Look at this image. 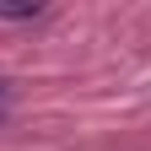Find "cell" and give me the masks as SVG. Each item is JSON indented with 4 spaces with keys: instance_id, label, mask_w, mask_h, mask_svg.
I'll return each mask as SVG.
<instances>
[{
    "instance_id": "2",
    "label": "cell",
    "mask_w": 151,
    "mask_h": 151,
    "mask_svg": "<svg viewBox=\"0 0 151 151\" xmlns=\"http://www.w3.org/2000/svg\"><path fill=\"white\" fill-rule=\"evenodd\" d=\"M6 103H11V86L0 81V119H6Z\"/></svg>"
},
{
    "instance_id": "1",
    "label": "cell",
    "mask_w": 151,
    "mask_h": 151,
    "mask_svg": "<svg viewBox=\"0 0 151 151\" xmlns=\"http://www.w3.org/2000/svg\"><path fill=\"white\" fill-rule=\"evenodd\" d=\"M0 16L6 22H27V16H38V6H0Z\"/></svg>"
}]
</instances>
